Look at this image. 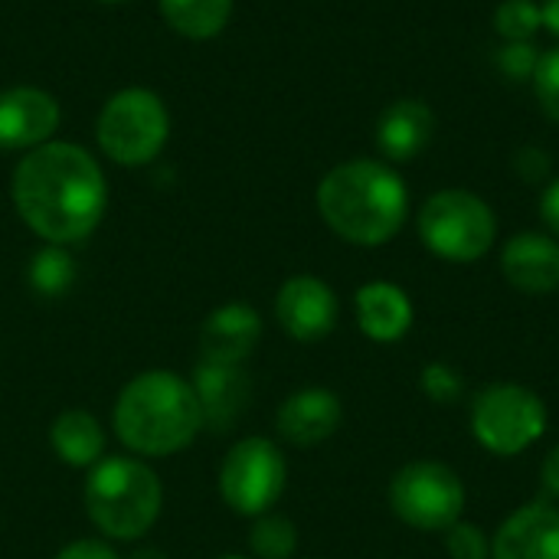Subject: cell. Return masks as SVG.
<instances>
[{
    "mask_svg": "<svg viewBox=\"0 0 559 559\" xmlns=\"http://www.w3.org/2000/svg\"><path fill=\"white\" fill-rule=\"evenodd\" d=\"M13 203L20 219L49 246L82 242L105 216L108 187L95 157L69 141H46L16 164Z\"/></svg>",
    "mask_w": 559,
    "mask_h": 559,
    "instance_id": "1",
    "label": "cell"
},
{
    "mask_svg": "<svg viewBox=\"0 0 559 559\" xmlns=\"http://www.w3.org/2000/svg\"><path fill=\"white\" fill-rule=\"evenodd\" d=\"M318 213L344 242L373 249L400 236L409 216V190L403 177L373 157L337 164L318 183Z\"/></svg>",
    "mask_w": 559,
    "mask_h": 559,
    "instance_id": "2",
    "label": "cell"
},
{
    "mask_svg": "<svg viewBox=\"0 0 559 559\" xmlns=\"http://www.w3.org/2000/svg\"><path fill=\"white\" fill-rule=\"evenodd\" d=\"M203 429V413L193 386L170 370L138 373L115 403V432L134 452L147 459H167L183 452Z\"/></svg>",
    "mask_w": 559,
    "mask_h": 559,
    "instance_id": "3",
    "label": "cell"
},
{
    "mask_svg": "<svg viewBox=\"0 0 559 559\" xmlns=\"http://www.w3.org/2000/svg\"><path fill=\"white\" fill-rule=\"evenodd\" d=\"M88 521L111 540L144 537L164 508L160 478L138 459H102L82 491Z\"/></svg>",
    "mask_w": 559,
    "mask_h": 559,
    "instance_id": "4",
    "label": "cell"
},
{
    "mask_svg": "<svg viewBox=\"0 0 559 559\" xmlns=\"http://www.w3.org/2000/svg\"><path fill=\"white\" fill-rule=\"evenodd\" d=\"M416 229L423 246L442 262L472 265L491 252L498 239V216L485 197L449 187L419 206Z\"/></svg>",
    "mask_w": 559,
    "mask_h": 559,
    "instance_id": "5",
    "label": "cell"
},
{
    "mask_svg": "<svg viewBox=\"0 0 559 559\" xmlns=\"http://www.w3.org/2000/svg\"><path fill=\"white\" fill-rule=\"evenodd\" d=\"M550 413L540 393L521 383H491L472 400L468 426L475 442L498 455L514 459L537 445L547 432Z\"/></svg>",
    "mask_w": 559,
    "mask_h": 559,
    "instance_id": "6",
    "label": "cell"
},
{
    "mask_svg": "<svg viewBox=\"0 0 559 559\" xmlns=\"http://www.w3.org/2000/svg\"><path fill=\"white\" fill-rule=\"evenodd\" d=\"M98 147L121 167L151 164L170 134L164 102L147 88H121L111 95L95 124Z\"/></svg>",
    "mask_w": 559,
    "mask_h": 559,
    "instance_id": "7",
    "label": "cell"
},
{
    "mask_svg": "<svg viewBox=\"0 0 559 559\" xmlns=\"http://www.w3.org/2000/svg\"><path fill=\"white\" fill-rule=\"evenodd\" d=\"M465 481L445 462L419 459L403 465L390 481L393 514L423 534H445L465 511Z\"/></svg>",
    "mask_w": 559,
    "mask_h": 559,
    "instance_id": "8",
    "label": "cell"
},
{
    "mask_svg": "<svg viewBox=\"0 0 559 559\" xmlns=\"http://www.w3.org/2000/svg\"><path fill=\"white\" fill-rule=\"evenodd\" d=\"M288 485V462L272 439L249 436L236 442L219 468V495L242 518L269 514Z\"/></svg>",
    "mask_w": 559,
    "mask_h": 559,
    "instance_id": "9",
    "label": "cell"
},
{
    "mask_svg": "<svg viewBox=\"0 0 559 559\" xmlns=\"http://www.w3.org/2000/svg\"><path fill=\"white\" fill-rule=\"evenodd\" d=\"M337 295L318 275H295L275 295V318L282 331L301 344H314L337 328Z\"/></svg>",
    "mask_w": 559,
    "mask_h": 559,
    "instance_id": "10",
    "label": "cell"
},
{
    "mask_svg": "<svg viewBox=\"0 0 559 559\" xmlns=\"http://www.w3.org/2000/svg\"><path fill=\"white\" fill-rule=\"evenodd\" d=\"M491 559H559L557 501H527L491 534Z\"/></svg>",
    "mask_w": 559,
    "mask_h": 559,
    "instance_id": "11",
    "label": "cell"
},
{
    "mask_svg": "<svg viewBox=\"0 0 559 559\" xmlns=\"http://www.w3.org/2000/svg\"><path fill=\"white\" fill-rule=\"evenodd\" d=\"M501 275L521 295L559 292V239L537 229L511 236L501 249Z\"/></svg>",
    "mask_w": 559,
    "mask_h": 559,
    "instance_id": "12",
    "label": "cell"
},
{
    "mask_svg": "<svg viewBox=\"0 0 559 559\" xmlns=\"http://www.w3.org/2000/svg\"><path fill=\"white\" fill-rule=\"evenodd\" d=\"M59 128V102L33 85L0 92V147L33 151Z\"/></svg>",
    "mask_w": 559,
    "mask_h": 559,
    "instance_id": "13",
    "label": "cell"
},
{
    "mask_svg": "<svg viewBox=\"0 0 559 559\" xmlns=\"http://www.w3.org/2000/svg\"><path fill=\"white\" fill-rule=\"evenodd\" d=\"M193 393L203 413V426L213 432H229L252 400V380L236 364H200L193 373Z\"/></svg>",
    "mask_w": 559,
    "mask_h": 559,
    "instance_id": "14",
    "label": "cell"
},
{
    "mask_svg": "<svg viewBox=\"0 0 559 559\" xmlns=\"http://www.w3.org/2000/svg\"><path fill=\"white\" fill-rule=\"evenodd\" d=\"M344 423V406L337 400V393L324 390V386H305L298 393H292L275 416L278 436L298 449H311L328 442Z\"/></svg>",
    "mask_w": 559,
    "mask_h": 559,
    "instance_id": "15",
    "label": "cell"
},
{
    "mask_svg": "<svg viewBox=\"0 0 559 559\" xmlns=\"http://www.w3.org/2000/svg\"><path fill=\"white\" fill-rule=\"evenodd\" d=\"M259 341H262V318L255 308L242 301H229L216 308L200 328V354L206 364L242 367V360L252 357Z\"/></svg>",
    "mask_w": 559,
    "mask_h": 559,
    "instance_id": "16",
    "label": "cell"
},
{
    "mask_svg": "<svg viewBox=\"0 0 559 559\" xmlns=\"http://www.w3.org/2000/svg\"><path fill=\"white\" fill-rule=\"evenodd\" d=\"M436 138V111L423 98H396L377 118V147L386 160H416Z\"/></svg>",
    "mask_w": 559,
    "mask_h": 559,
    "instance_id": "17",
    "label": "cell"
},
{
    "mask_svg": "<svg viewBox=\"0 0 559 559\" xmlns=\"http://www.w3.org/2000/svg\"><path fill=\"white\" fill-rule=\"evenodd\" d=\"M354 311H357V328L377 344L403 341L413 328V318H416L409 295L393 282L360 285L354 295Z\"/></svg>",
    "mask_w": 559,
    "mask_h": 559,
    "instance_id": "18",
    "label": "cell"
},
{
    "mask_svg": "<svg viewBox=\"0 0 559 559\" xmlns=\"http://www.w3.org/2000/svg\"><path fill=\"white\" fill-rule=\"evenodd\" d=\"M52 452L72 468H95L105 459V429L85 409H66L49 426Z\"/></svg>",
    "mask_w": 559,
    "mask_h": 559,
    "instance_id": "19",
    "label": "cell"
},
{
    "mask_svg": "<svg viewBox=\"0 0 559 559\" xmlns=\"http://www.w3.org/2000/svg\"><path fill=\"white\" fill-rule=\"evenodd\" d=\"M164 20L187 39L216 36L233 13V0H160Z\"/></svg>",
    "mask_w": 559,
    "mask_h": 559,
    "instance_id": "20",
    "label": "cell"
},
{
    "mask_svg": "<svg viewBox=\"0 0 559 559\" xmlns=\"http://www.w3.org/2000/svg\"><path fill=\"white\" fill-rule=\"evenodd\" d=\"M255 559H292L298 550V527L285 514H262L249 534Z\"/></svg>",
    "mask_w": 559,
    "mask_h": 559,
    "instance_id": "21",
    "label": "cell"
},
{
    "mask_svg": "<svg viewBox=\"0 0 559 559\" xmlns=\"http://www.w3.org/2000/svg\"><path fill=\"white\" fill-rule=\"evenodd\" d=\"M29 282L39 295L59 298L75 282V262L62 246H46L29 262Z\"/></svg>",
    "mask_w": 559,
    "mask_h": 559,
    "instance_id": "22",
    "label": "cell"
},
{
    "mask_svg": "<svg viewBox=\"0 0 559 559\" xmlns=\"http://www.w3.org/2000/svg\"><path fill=\"white\" fill-rule=\"evenodd\" d=\"M544 29L540 3L537 0H501L495 10V33L501 43H534Z\"/></svg>",
    "mask_w": 559,
    "mask_h": 559,
    "instance_id": "23",
    "label": "cell"
},
{
    "mask_svg": "<svg viewBox=\"0 0 559 559\" xmlns=\"http://www.w3.org/2000/svg\"><path fill=\"white\" fill-rule=\"evenodd\" d=\"M419 390L436 403V406H455L465 393V380L452 364H426L419 373Z\"/></svg>",
    "mask_w": 559,
    "mask_h": 559,
    "instance_id": "24",
    "label": "cell"
},
{
    "mask_svg": "<svg viewBox=\"0 0 559 559\" xmlns=\"http://www.w3.org/2000/svg\"><path fill=\"white\" fill-rule=\"evenodd\" d=\"M445 554L449 559H491V537L468 521H455L445 531Z\"/></svg>",
    "mask_w": 559,
    "mask_h": 559,
    "instance_id": "25",
    "label": "cell"
},
{
    "mask_svg": "<svg viewBox=\"0 0 559 559\" xmlns=\"http://www.w3.org/2000/svg\"><path fill=\"white\" fill-rule=\"evenodd\" d=\"M531 85L537 92V102H540L544 115L559 124V46L540 52V62H537V72H534Z\"/></svg>",
    "mask_w": 559,
    "mask_h": 559,
    "instance_id": "26",
    "label": "cell"
},
{
    "mask_svg": "<svg viewBox=\"0 0 559 559\" xmlns=\"http://www.w3.org/2000/svg\"><path fill=\"white\" fill-rule=\"evenodd\" d=\"M498 72L511 82H531L534 72H537V62H540V52L534 43H501L498 56Z\"/></svg>",
    "mask_w": 559,
    "mask_h": 559,
    "instance_id": "27",
    "label": "cell"
},
{
    "mask_svg": "<svg viewBox=\"0 0 559 559\" xmlns=\"http://www.w3.org/2000/svg\"><path fill=\"white\" fill-rule=\"evenodd\" d=\"M514 170H518V177H521L524 183H544V180L550 177V170H554V160H550V154L540 151V147H524V151H518V157H514Z\"/></svg>",
    "mask_w": 559,
    "mask_h": 559,
    "instance_id": "28",
    "label": "cell"
},
{
    "mask_svg": "<svg viewBox=\"0 0 559 559\" xmlns=\"http://www.w3.org/2000/svg\"><path fill=\"white\" fill-rule=\"evenodd\" d=\"M56 559H118V554L105 540H75L62 547Z\"/></svg>",
    "mask_w": 559,
    "mask_h": 559,
    "instance_id": "29",
    "label": "cell"
},
{
    "mask_svg": "<svg viewBox=\"0 0 559 559\" xmlns=\"http://www.w3.org/2000/svg\"><path fill=\"white\" fill-rule=\"evenodd\" d=\"M540 219H544V226L550 229V236H557L559 239V177L547 183V190H544V197H540Z\"/></svg>",
    "mask_w": 559,
    "mask_h": 559,
    "instance_id": "30",
    "label": "cell"
},
{
    "mask_svg": "<svg viewBox=\"0 0 559 559\" xmlns=\"http://www.w3.org/2000/svg\"><path fill=\"white\" fill-rule=\"evenodd\" d=\"M540 485L547 501H559V442L547 452L544 465H540Z\"/></svg>",
    "mask_w": 559,
    "mask_h": 559,
    "instance_id": "31",
    "label": "cell"
},
{
    "mask_svg": "<svg viewBox=\"0 0 559 559\" xmlns=\"http://www.w3.org/2000/svg\"><path fill=\"white\" fill-rule=\"evenodd\" d=\"M540 16H544V29L559 39V0H544L540 3Z\"/></svg>",
    "mask_w": 559,
    "mask_h": 559,
    "instance_id": "32",
    "label": "cell"
},
{
    "mask_svg": "<svg viewBox=\"0 0 559 559\" xmlns=\"http://www.w3.org/2000/svg\"><path fill=\"white\" fill-rule=\"evenodd\" d=\"M131 559H167L164 554H157V550H138Z\"/></svg>",
    "mask_w": 559,
    "mask_h": 559,
    "instance_id": "33",
    "label": "cell"
},
{
    "mask_svg": "<svg viewBox=\"0 0 559 559\" xmlns=\"http://www.w3.org/2000/svg\"><path fill=\"white\" fill-rule=\"evenodd\" d=\"M219 559H249V557H236V554H226V557H219Z\"/></svg>",
    "mask_w": 559,
    "mask_h": 559,
    "instance_id": "34",
    "label": "cell"
},
{
    "mask_svg": "<svg viewBox=\"0 0 559 559\" xmlns=\"http://www.w3.org/2000/svg\"><path fill=\"white\" fill-rule=\"evenodd\" d=\"M102 3H121V0H102Z\"/></svg>",
    "mask_w": 559,
    "mask_h": 559,
    "instance_id": "35",
    "label": "cell"
}]
</instances>
